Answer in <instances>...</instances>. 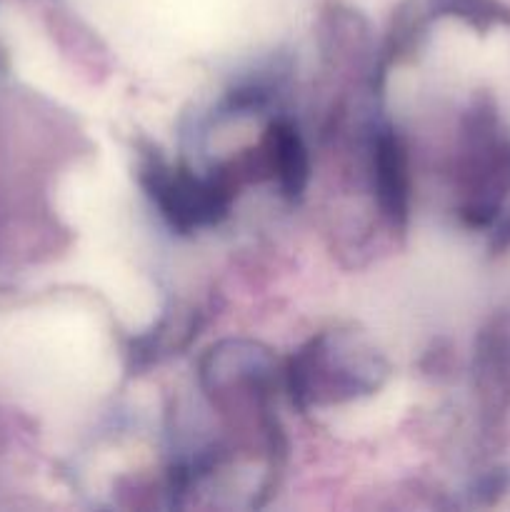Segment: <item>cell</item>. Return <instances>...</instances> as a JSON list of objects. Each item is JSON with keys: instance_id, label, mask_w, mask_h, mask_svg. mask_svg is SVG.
Returning <instances> with one entry per match:
<instances>
[{"instance_id": "cell-1", "label": "cell", "mask_w": 510, "mask_h": 512, "mask_svg": "<svg viewBox=\"0 0 510 512\" xmlns=\"http://www.w3.org/2000/svg\"><path fill=\"white\" fill-rule=\"evenodd\" d=\"M388 365L378 350L350 333H323L293 355L288 393L305 410L313 403H338L370 395L383 385Z\"/></svg>"}, {"instance_id": "cell-2", "label": "cell", "mask_w": 510, "mask_h": 512, "mask_svg": "<svg viewBox=\"0 0 510 512\" xmlns=\"http://www.w3.org/2000/svg\"><path fill=\"white\" fill-rule=\"evenodd\" d=\"M140 183L165 223L183 235L218 225L228 215L233 200L228 178H195L188 170L168 165L158 155H148L143 160Z\"/></svg>"}, {"instance_id": "cell-3", "label": "cell", "mask_w": 510, "mask_h": 512, "mask_svg": "<svg viewBox=\"0 0 510 512\" xmlns=\"http://www.w3.org/2000/svg\"><path fill=\"white\" fill-rule=\"evenodd\" d=\"M375 193L383 213L395 225H405L410 210V175L405 145L395 130H378L373 140Z\"/></svg>"}, {"instance_id": "cell-4", "label": "cell", "mask_w": 510, "mask_h": 512, "mask_svg": "<svg viewBox=\"0 0 510 512\" xmlns=\"http://www.w3.org/2000/svg\"><path fill=\"white\" fill-rule=\"evenodd\" d=\"M268 153L270 160H273L275 173H278L280 188L285 190L288 198H300L305 185H308L310 163L298 128L293 123H285V120L270 125Z\"/></svg>"}]
</instances>
